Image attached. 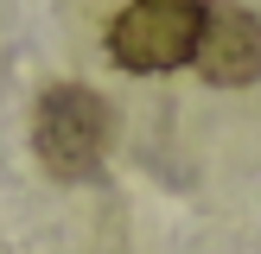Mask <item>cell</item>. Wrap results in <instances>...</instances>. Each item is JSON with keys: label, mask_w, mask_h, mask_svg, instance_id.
<instances>
[{"label": "cell", "mask_w": 261, "mask_h": 254, "mask_svg": "<svg viewBox=\"0 0 261 254\" xmlns=\"http://www.w3.org/2000/svg\"><path fill=\"white\" fill-rule=\"evenodd\" d=\"M109 134H115V114L96 89L83 83H58L38 96L32 114V152L51 178H96L102 159H109Z\"/></svg>", "instance_id": "1"}, {"label": "cell", "mask_w": 261, "mask_h": 254, "mask_svg": "<svg viewBox=\"0 0 261 254\" xmlns=\"http://www.w3.org/2000/svg\"><path fill=\"white\" fill-rule=\"evenodd\" d=\"M198 19H204V0H134L109 25V57L134 76L178 70V64H191Z\"/></svg>", "instance_id": "2"}, {"label": "cell", "mask_w": 261, "mask_h": 254, "mask_svg": "<svg viewBox=\"0 0 261 254\" xmlns=\"http://www.w3.org/2000/svg\"><path fill=\"white\" fill-rule=\"evenodd\" d=\"M191 64H198V76L217 83V89L261 83V19L249 7H229V0H204Z\"/></svg>", "instance_id": "3"}]
</instances>
